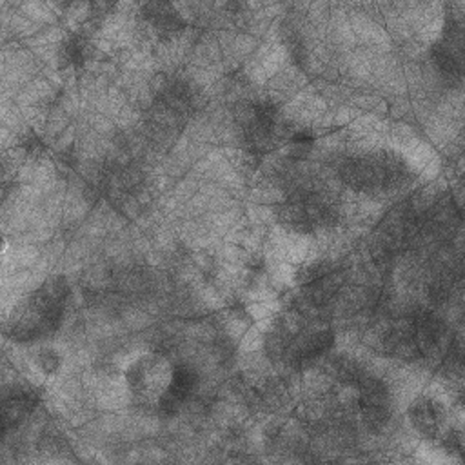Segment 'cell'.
Instances as JSON below:
<instances>
[{"instance_id": "6da1fadb", "label": "cell", "mask_w": 465, "mask_h": 465, "mask_svg": "<svg viewBox=\"0 0 465 465\" xmlns=\"http://www.w3.org/2000/svg\"><path fill=\"white\" fill-rule=\"evenodd\" d=\"M69 285L53 276L35 287L11 312L5 332L16 341H35L53 334L64 318Z\"/></svg>"}, {"instance_id": "7a4b0ae2", "label": "cell", "mask_w": 465, "mask_h": 465, "mask_svg": "<svg viewBox=\"0 0 465 465\" xmlns=\"http://www.w3.org/2000/svg\"><path fill=\"white\" fill-rule=\"evenodd\" d=\"M173 365L160 354H142L133 360L125 369V385L131 398L138 405L158 407L169 387Z\"/></svg>"}, {"instance_id": "3957f363", "label": "cell", "mask_w": 465, "mask_h": 465, "mask_svg": "<svg viewBox=\"0 0 465 465\" xmlns=\"http://www.w3.org/2000/svg\"><path fill=\"white\" fill-rule=\"evenodd\" d=\"M407 416L414 430L423 438L436 440L445 434V409L438 400L430 396L416 398L409 405Z\"/></svg>"}, {"instance_id": "277c9868", "label": "cell", "mask_w": 465, "mask_h": 465, "mask_svg": "<svg viewBox=\"0 0 465 465\" xmlns=\"http://www.w3.org/2000/svg\"><path fill=\"white\" fill-rule=\"evenodd\" d=\"M198 385L196 372L185 363H174L169 387L158 403V412L169 416L174 414L193 396Z\"/></svg>"}, {"instance_id": "5b68a950", "label": "cell", "mask_w": 465, "mask_h": 465, "mask_svg": "<svg viewBox=\"0 0 465 465\" xmlns=\"http://www.w3.org/2000/svg\"><path fill=\"white\" fill-rule=\"evenodd\" d=\"M38 396L31 387L11 385L2 396V425L4 432L22 423L36 407Z\"/></svg>"}, {"instance_id": "8992f818", "label": "cell", "mask_w": 465, "mask_h": 465, "mask_svg": "<svg viewBox=\"0 0 465 465\" xmlns=\"http://www.w3.org/2000/svg\"><path fill=\"white\" fill-rule=\"evenodd\" d=\"M143 16L153 25V29L160 33L174 31L178 27V13L171 4H145L143 5Z\"/></svg>"}, {"instance_id": "52a82bcc", "label": "cell", "mask_w": 465, "mask_h": 465, "mask_svg": "<svg viewBox=\"0 0 465 465\" xmlns=\"http://www.w3.org/2000/svg\"><path fill=\"white\" fill-rule=\"evenodd\" d=\"M35 363H36V367H38V371H40L42 374H49V376H51V374L58 372V369H60V365H62V356H60L58 351H54V349H51V347H45V349H42V351L36 354Z\"/></svg>"}, {"instance_id": "ba28073f", "label": "cell", "mask_w": 465, "mask_h": 465, "mask_svg": "<svg viewBox=\"0 0 465 465\" xmlns=\"http://www.w3.org/2000/svg\"><path fill=\"white\" fill-rule=\"evenodd\" d=\"M85 56V42L78 36H71L67 42H64V47H62V58L74 65V64H80Z\"/></svg>"}]
</instances>
